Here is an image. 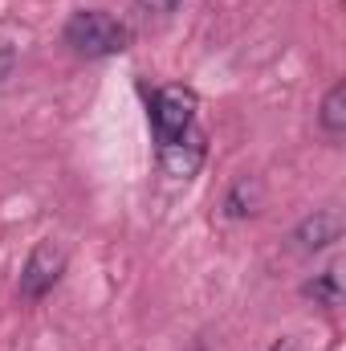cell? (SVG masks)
I'll list each match as a JSON object with an SVG mask.
<instances>
[{
  "instance_id": "9c48e42d",
  "label": "cell",
  "mask_w": 346,
  "mask_h": 351,
  "mask_svg": "<svg viewBox=\"0 0 346 351\" xmlns=\"http://www.w3.org/2000/svg\"><path fill=\"white\" fill-rule=\"evenodd\" d=\"M135 4H139L143 16H172L179 8V0H135Z\"/></svg>"
},
{
  "instance_id": "3957f363",
  "label": "cell",
  "mask_w": 346,
  "mask_h": 351,
  "mask_svg": "<svg viewBox=\"0 0 346 351\" xmlns=\"http://www.w3.org/2000/svg\"><path fill=\"white\" fill-rule=\"evenodd\" d=\"M196 106H200V98H196V90L191 86H159L155 90V98H151V127H155V139L163 143V139H175V135H183L187 127H196Z\"/></svg>"
},
{
  "instance_id": "30bf717a",
  "label": "cell",
  "mask_w": 346,
  "mask_h": 351,
  "mask_svg": "<svg viewBox=\"0 0 346 351\" xmlns=\"http://www.w3.org/2000/svg\"><path fill=\"white\" fill-rule=\"evenodd\" d=\"M269 351H306V348H302V339H293V335H285V339H277V343H273Z\"/></svg>"
},
{
  "instance_id": "5b68a950",
  "label": "cell",
  "mask_w": 346,
  "mask_h": 351,
  "mask_svg": "<svg viewBox=\"0 0 346 351\" xmlns=\"http://www.w3.org/2000/svg\"><path fill=\"white\" fill-rule=\"evenodd\" d=\"M343 213L338 208H314L310 217H302L297 225H293V233H289V241H293V250L297 254H322V250H330L334 241H343Z\"/></svg>"
},
{
  "instance_id": "7a4b0ae2",
  "label": "cell",
  "mask_w": 346,
  "mask_h": 351,
  "mask_svg": "<svg viewBox=\"0 0 346 351\" xmlns=\"http://www.w3.org/2000/svg\"><path fill=\"white\" fill-rule=\"evenodd\" d=\"M66 262H70V254H66V245H62V241H53V237L37 241V245L29 250L25 265H21L16 294H21L25 302H37V298H45V294L57 286V278L66 274Z\"/></svg>"
},
{
  "instance_id": "52a82bcc",
  "label": "cell",
  "mask_w": 346,
  "mask_h": 351,
  "mask_svg": "<svg viewBox=\"0 0 346 351\" xmlns=\"http://www.w3.org/2000/svg\"><path fill=\"white\" fill-rule=\"evenodd\" d=\"M302 294H306L314 306H322V311H334V306L343 302V269H338V265H330V269L314 274V278L302 286Z\"/></svg>"
},
{
  "instance_id": "277c9868",
  "label": "cell",
  "mask_w": 346,
  "mask_h": 351,
  "mask_svg": "<svg viewBox=\"0 0 346 351\" xmlns=\"http://www.w3.org/2000/svg\"><path fill=\"white\" fill-rule=\"evenodd\" d=\"M204 156H208V135L200 127H187L183 135L159 143V168L172 180H191L204 168Z\"/></svg>"
},
{
  "instance_id": "8992f818",
  "label": "cell",
  "mask_w": 346,
  "mask_h": 351,
  "mask_svg": "<svg viewBox=\"0 0 346 351\" xmlns=\"http://www.w3.org/2000/svg\"><path fill=\"white\" fill-rule=\"evenodd\" d=\"M261 196H265V188H261L257 176H237L232 184H228V192H224V217L228 221H249L253 213L261 208Z\"/></svg>"
},
{
  "instance_id": "ba28073f",
  "label": "cell",
  "mask_w": 346,
  "mask_h": 351,
  "mask_svg": "<svg viewBox=\"0 0 346 351\" xmlns=\"http://www.w3.org/2000/svg\"><path fill=\"white\" fill-rule=\"evenodd\" d=\"M318 123H322V131L334 135V139L346 131V82H334V86L326 90L322 110H318Z\"/></svg>"
},
{
  "instance_id": "6da1fadb",
  "label": "cell",
  "mask_w": 346,
  "mask_h": 351,
  "mask_svg": "<svg viewBox=\"0 0 346 351\" xmlns=\"http://www.w3.org/2000/svg\"><path fill=\"white\" fill-rule=\"evenodd\" d=\"M66 45L78 58H114L131 45V29L102 8H78L66 21Z\"/></svg>"
}]
</instances>
